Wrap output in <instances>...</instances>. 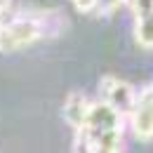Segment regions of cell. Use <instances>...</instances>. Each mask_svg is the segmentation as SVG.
<instances>
[{"instance_id":"obj_6","label":"cell","mask_w":153,"mask_h":153,"mask_svg":"<svg viewBox=\"0 0 153 153\" xmlns=\"http://www.w3.org/2000/svg\"><path fill=\"white\" fill-rule=\"evenodd\" d=\"M125 0H94V12H99V14H111Z\"/></svg>"},{"instance_id":"obj_4","label":"cell","mask_w":153,"mask_h":153,"mask_svg":"<svg viewBox=\"0 0 153 153\" xmlns=\"http://www.w3.org/2000/svg\"><path fill=\"white\" fill-rule=\"evenodd\" d=\"M134 10V36L139 40V45L153 47V0H130Z\"/></svg>"},{"instance_id":"obj_2","label":"cell","mask_w":153,"mask_h":153,"mask_svg":"<svg viewBox=\"0 0 153 153\" xmlns=\"http://www.w3.org/2000/svg\"><path fill=\"white\" fill-rule=\"evenodd\" d=\"M52 19L45 12H24L14 14L5 10L0 14V52H14L38 42L42 36L52 33Z\"/></svg>"},{"instance_id":"obj_1","label":"cell","mask_w":153,"mask_h":153,"mask_svg":"<svg viewBox=\"0 0 153 153\" xmlns=\"http://www.w3.org/2000/svg\"><path fill=\"white\" fill-rule=\"evenodd\" d=\"M123 118L125 115L104 99L90 104L85 125L76 130V146L87 151H118L123 139Z\"/></svg>"},{"instance_id":"obj_3","label":"cell","mask_w":153,"mask_h":153,"mask_svg":"<svg viewBox=\"0 0 153 153\" xmlns=\"http://www.w3.org/2000/svg\"><path fill=\"white\" fill-rule=\"evenodd\" d=\"M101 99L106 104H111L113 108H118L123 115H130L137 94H134V90L130 85H125V82H120L115 78H104V82H101Z\"/></svg>"},{"instance_id":"obj_5","label":"cell","mask_w":153,"mask_h":153,"mask_svg":"<svg viewBox=\"0 0 153 153\" xmlns=\"http://www.w3.org/2000/svg\"><path fill=\"white\" fill-rule=\"evenodd\" d=\"M90 104L82 94H71L64 104V118L66 123L73 127V130H80L85 125V118H87V111H90Z\"/></svg>"}]
</instances>
